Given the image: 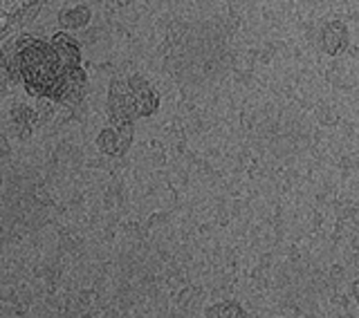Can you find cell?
<instances>
[{
    "label": "cell",
    "mask_w": 359,
    "mask_h": 318,
    "mask_svg": "<svg viewBox=\"0 0 359 318\" xmlns=\"http://www.w3.org/2000/svg\"><path fill=\"white\" fill-rule=\"evenodd\" d=\"M207 316H245V312L236 303H218L207 310Z\"/></svg>",
    "instance_id": "ba28073f"
},
{
    "label": "cell",
    "mask_w": 359,
    "mask_h": 318,
    "mask_svg": "<svg viewBox=\"0 0 359 318\" xmlns=\"http://www.w3.org/2000/svg\"><path fill=\"white\" fill-rule=\"evenodd\" d=\"M59 22L65 29H81L90 22V9L86 5H76L72 9H63L59 14Z\"/></svg>",
    "instance_id": "8992f818"
},
{
    "label": "cell",
    "mask_w": 359,
    "mask_h": 318,
    "mask_svg": "<svg viewBox=\"0 0 359 318\" xmlns=\"http://www.w3.org/2000/svg\"><path fill=\"white\" fill-rule=\"evenodd\" d=\"M0 18H3V11H0Z\"/></svg>",
    "instance_id": "30bf717a"
},
{
    "label": "cell",
    "mask_w": 359,
    "mask_h": 318,
    "mask_svg": "<svg viewBox=\"0 0 359 318\" xmlns=\"http://www.w3.org/2000/svg\"><path fill=\"white\" fill-rule=\"evenodd\" d=\"M108 117L112 128L123 126V123H133L137 119V104L130 95V90L126 81H115L110 85V95H108Z\"/></svg>",
    "instance_id": "7a4b0ae2"
},
{
    "label": "cell",
    "mask_w": 359,
    "mask_h": 318,
    "mask_svg": "<svg viewBox=\"0 0 359 318\" xmlns=\"http://www.w3.org/2000/svg\"><path fill=\"white\" fill-rule=\"evenodd\" d=\"M50 43L54 45L56 56L63 67H76L81 65V50H79V43L65 32H56L54 36L50 39Z\"/></svg>",
    "instance_id": "277c9868"
},
{
    "label": "cell",
    "mask_w": 359,
    "mask_h": 318,
    "mask_svg": "<svg viewBox=\"0 0 359 318\" xmlns=\"http://www.w3.org/2000/svg\"><path fill=\"white\" fill-rule=\"evenodd\" d=\"M0 63L11 76L25 85L32 97H45L52 101L63 81V74L74 70V67L61 65L50 39L29 36V34L7 41L0 52Z\"/></svg>",
    "instance_id": "6da1fadb"
},
{
    "label": "cell",
    "mask_w": 359,
    "mask_h": 318,
    "mask_svg": "<svg viewBox=\"0 0 359 318\" xmlns=\"http://www.w3.org/2000/svg\"><path fill=\"white\" fill-rule=\"evenodd\" d=\"M25 7V0H0V11L3 16H16Z\"/></svg>",
    "instance_id": "9c48e42d"
},
{
    "label": "cell",
    "mask_w": 359,
    "mask_h": 318,
    "mask_svg": "<svg viewBox=\"0 0 359 318\" xmlns=\"http://www.w3.org/2000/svg\"><path fill=\"white\" fill-rule=\"evenodd\" d=\"M126 85L130 90L135 104H137V115L140 117L155 115L157 108H160V95L155 92V88L146 81V78H142L140 74H133L126 81Z\"/></svg>",
    "instance_id": "3957f363"
},
{
    "label": "cell",
    "mask_w": 359,
    "mask_h": 318,
    "mask_svg": "<svg viewBox=\"0 0 359 318\" xmlns=\"http://www.w3.org/2000/svg\"><path fill=\"white\" fill-rule=\"evenodd\" d=\"M97 146H99V151H101V153L117 155V153H119V137H117V130H115V128L101 130V134L97 137Z\"/></svg>",
    "instance_id": "52a82bcc"
},
{
    "label": "cell",
    "mask_w": 359,
    "mask_h": 318,
    "mask_svg": "<svg viewBox=\"0 0 359 318\" xmlns=\"http://www.w3.org/2000/svg\"><path fill=\"white\" fill-rule=\"evenodd\" d=\"M348 27L339 20H332L328 25L323 27V34H321V45H323V52L330 54V56H337L341 54L346 48H348Z\"/></svg>",
    "instance_id": "5b68a950"
}]
</instances>
